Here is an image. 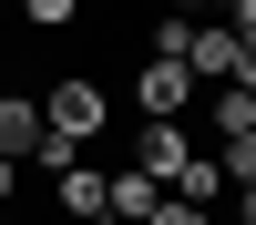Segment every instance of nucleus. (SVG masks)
<instances>
[{"instance_id":"nucleus-13","label":"nucleus","mask_w":256,"mask_h":225,"mask_svg":"<svg viewBox=\"0 0 256 225\" xmlns=\"http://www.w3.org/2000/svg\"><path fill=\"white\" fill-rule=\"evenodd\" d=\"M226 195H236V215H226V225H256V184H226Z\"/></svg>"},{"instance_id":"nucleus-1","label":"nucleus","mask_w":256,"mask_h":225,"mask_svg":"<svg viewBox=\"0 0 256 225\" xmlns=\"http://www.w3.org/2000/svg\"><path fill=\"white\" fill-rule=\"evenodd\" d=\"M41 123H52V133H62V143H92V133H102V123H113V92H102V82H92V72H62V82H52V92H41Z\"/></svg>"},{"instance_id":"nucleus-9","label":"nucleus","mask_w":256,"mask_h":225,"mask_svg":"<svg viewBox=\"0 0 256 225\" xmlns=\"http://www.w3.org/2000/svg\"><path fill=\"white\" fill-rule=\"evenodd\" d=\"M216 133H226V143L256 133V92H246V82H216Z\"/></svg>"},{"instance_id":"nucleus-11","label":"nucleus","mask_w":256,"mask_h":225,"mask_svg":"<svg viewBox=\"0 0 256 225\" xmlns=\"http://www.w3.org/2000/svg\"><path fill=\"white\" fill-rule=\"evenodd\" d=\"M144 225H216V205H184V195H164V205H154Z\"/></svg>"},{"instance_id":"nucleus-8","label":"nucleus","mask_w":256,"mask_h":225,"mask_svg":"<svg viewBox=\"0 0 256 225\" xmlns=\"http://www.w3.org/2000/svg\"><path fill=\"white\" fill-rule=\"evenodd\" d=\"M52 195H62V215H102V174H92V164H62Z\"/></svg>"},{"instance_id":"nucleus-5","label":"nucleus","mask_w":256,"mask_h":225,"mask_svg":"<svg viewBox=\"0 0 256 225\" xmlns=\"http://www.w3.org/2000/svg\"><path fill=\"white\" fill-rule=\"evenodd\" d=\"M154 205H164V184L144 174V164H134V174H102V215H123V225H144Z\"/></svg>"},{"instance_id":"nucleus-15","label":"nucleus","mask_w":256,"mask_h":225,"mask_svg":"<svg viewBox=\"0 0 256 225\" xmlns=\"http://www.w3.org/2000/svg\"><path fill=\"white\" fill-rule=\"evenodd\" d=\"M0 215H10V154H0Z\"/></svg>"},{"instance_id":"nucleus-16","label":"nucleus","mask_w":256,"mask_h":225,"mask_svg":"<svg viewBox=\"0 0 256 225\" xmlns=\"http://www.w3.org/2000/svg\"><path fill=\"white\" fill-rule=\"evenodd\" d=\"M0 10H10V0H0Z\"/></svg>"},{"instance_id":"nucleus-2","label":"nucleus","mask_w":256,"mask_h":225,"mask_svg":"<svg viewBox=\"0 0 256 225\" xmlns=\"http://www.w3.org/2000/svg\"><path fill=\"white\" fill-rule=\"evenodd\" d=\"M184 72L195 82H246V31L236 20H205V31L184 41Z\"/></svg>"},{"instance_id":"nucleus-7","label":"nucleus","mask_w":256,"mask_h":225,"mask_svg":"<svg viewBox=\"0 0 256 225\" xmlns=\"http://www.w3.org/2000/svg\"><path fill=\"white\" fill-rule=\"evenodd\" d=\"M174 164H184V123H144V174L174 184Z\"/></svg>"},{"instance_id":"nucleus-12","label":"nucleus","mask_w":256,"mask_h":225,"mask_svg":"<svg viewBox=\"0 0 256 225\" xmlns=\"http://www.w3.org/2000/svg\"><path fill=\"white\" fill-rule=\"evenodd\" d=\"M216 164H226V184H256V133H236V143H226Z\"/></svg>"},{"instance_id":"nucleus-10","label":"nucleus","mask_w":256,"mask_h":225,"mask_svg":"<svg viewBox=\"0 0 256 225\" xmlns=\"http://www.w3.org/2000/svg\"><path fill=\"white\" fill-rule=\"evenodd\" d=\"M20 20H31V31H72L82 0H20Z\"/></svg>"},{"instance_id":"nucleus-3","label":"nucleus","mask_w":256,"mask_h":225,"mask_svg":"<svg viewBox=\"0 0 256 225\" xmlns=\"http://www.w3.org/2000/svg\"><path fill=\"white\" fill-rule=\"evenodd\" d=\"M134 102H144V123H184V102H195V72L154 51V61L134 72Z\"/></svg>"},{"instance_id":"nucleus-14","label":"nucleus","mask_w":256,"mask_h":225,"mask_svg":"<svg viewBox=\"0 0 256 225\" xmlns=\"http://www.w3.org/2000/svg\"><path fill=\"white\" fill-rule=\"evenodd\" d=\"M236 31H246V41H256V0H236Z\"/></svg>"},{"instance_id":"nucleus-6","label":"nucleus","mask_w":256,"mask_h":225,"mask_svg":"<svg viewBox=\"0 0 256 225\" xmlns=\"http://www.w3.org/2000/svg\"><path fill=\"white\" fill-rule=\"evenodd\" d=\"M164 195H184V205H216V195H226V164L205 154V143H184V164H174V184H164Z\"/></svg>"},{"instance_id":"nucleus-17","label":"nucleus","mask_w":256,"mask_h":225,"mask_svg":"<svg viewBox=\"0 0 256 225\" xmlns=\"http://www.w3.org/2000/svg\"><path fill=\"white\" fill-rule=\"evenodd\" d=\"M216 225H226V215H216Z\"/></svg>"},{"instance_id":"nucleus-4","label":"nucleus","mask_w":256,"mask_h":225,"mask_svg":"<svg viewBox=\"0 0 256 225\" xmlns=\"http://www.w3.org/2000/svg\"><path fill=\"white\" fill-rule=\"evenodd\" d=\"M41 143H52V123H41V102H31V92H0V154L20 164V154H41Z\"/></svg>"}]
</instances>
